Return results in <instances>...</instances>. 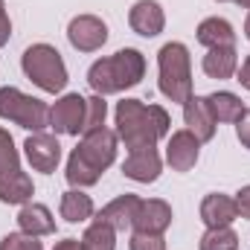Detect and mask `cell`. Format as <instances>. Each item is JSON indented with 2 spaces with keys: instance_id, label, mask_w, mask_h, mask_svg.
I'll return each instance as SVG.
<instances>
[{
  "instance_id": "1",
  "label": "cell",
  "mask_w": 250,
  "mask_h": 250,
  "mask_svg": "<svg viewBox=\"0 0 250 250\" xmlns=\"http://www.w3.org/2000/svg\"><path fill=\"white\" fill-rule=\"evenodd\" d=\"M117 137L125 143L128 151L154 148L160 137L169 131V114L160 105H143L140 99L117 102Z\"/></svg>"
},
{
  "instance_id": "2",
  "label": "cell",
  "mask_w": 250,
  "mask_h": 250,
  "mask_svg": "<svg viewBox=\"0 0 250 250\" xmlns=\"http://www.w3.org/2000/svg\"><path fill=\"white\" fill-rule=\"evenodd\" d=\"M143 76H146V59H143V53L125 47L120 53H114L111 59H99L96 64H90L87 84L99 96H108V93H120L125 87L140 84Z\"/></svg>"
},
{
  "instance_id": "3",
  "label": "cell",
  "mask_w": 250,
  "mask_h": 250,
  "mask_svg": "<svg viewBox=\"0 0 250 250\" xmlns=\"http://www.w3.org/2000/svg\"><path fill=\"white\" fill-rule=\"evenodd\" d=\"M160 64V93L172 102H187L192 96V62H189V50L181 41L166 44L157 53Z\"/></svg>"
},
{
  "instance_id": "4",
  "label": "cell",
  "mask_w": 250,
  "mask_h": 250,
  "mask_svg": "<svg viewBox=\"0 0 250 250\" xmlns=\"http://www.w3.org/2000/svg\"><path fill=\"white\" fill-rule=\"evenodd\" d=\"M21 67L32 84H38L47 93H59L67 84V67L62 62V53L50 44H32L21 56Z\"/></svg>"
},
{
  "instance_id": "5",
  "label": "cell",
  "mask_w": 250,
  "mask_h": 250,
  "mask_svg": "<svg viewBox=\"0 0 250 250\" xmlns=\"http://www.w3.org/2000/svg\"><path fill=\"white\" fill-rule=\"evenodd\" d=\"M0 117L21 125L26 131H44L50 125V108L47 102L21 93L18 87H0Z\"/></svg>"
},
{
  "instance_id": "6",
  "label": "cell",
  "mask_w": 250,
  "mask_h": 250,
  "mask_svg": "<svg viewBox=\"0 0 250 250\" xmlns=\"http://www.w3.org/2000/svg\"><path fill=\"white\" fill-rule=\"evenodd\" d=\"M73 154L82 163H87L96 175H102L114 163V157H117V131L96 128V131L84 134V140L79 143V148H73Z\"/></svg>"
},
{
  "instance_id": "7",
  "label": "cell",
  "mask_w": 250,
  "mask_h": 250,
  "mask_svg": "<svg viewBox=\"0 0 250 250\" xmlns=\"http://www.w3.org/2000/svg\"><path fill=\"white\" fill-rule=\"evenodd\" d=\"M67 38L79 53H96L108 41V26L96 15H79L67 26Z\"/></svg>"
},
{
  "instance_id": "8",
  "label": "cell",
  "mask_w": 250,
  "mask_h": 250,
  "mask_svg": "<svg viewBox=\"0 0 250 250\" xmlns=\"http://www.w3.org/2000/svg\"><path fill=\"white\" fill-rule=\"evenodd\" d=\"M84 105H87V99L79 96V93L62 96V99L50 108V128H56L59 134L76 137V134L84 128Z\"/></svg>"
},
{
  "instance_id": "9",
  "label": "cell",
  "mask_w": 250,
  "mask_h": 250,
  "mask_svg": "<svg viewBox=\"0 0 250 250\" xmlns=\"http://www.w3.org/2000/svg\"><path fill=\"white\" fill-rule=\"evenodd\" d=\"M23 148H26V160L32 163V169H35V172L50 175V172H56V169H59V160H62V146H59V140H56L53 134L35 131L32 137H26Z\"/></svg>"
},
{
  "instance_id": "10",
  "label": "cell",
  "mask_w": 250,
  "mask_h": 250,
  "mask_svg": "<svg viewBox=\"0 0 250 250\" xmlns=\"http://www.w3.org/2000/svg\"><path fill=\"white\" fill-rule=\"evenodd\" d=\"M172 224V207L160 198H148V201H140L137 207V215H134V230L137 233H154V236H163Z\"/></svg>"
},
{
  "instance_id": "11",
  "label": "cell",
  "mask_w": 250,
  "mask_h": 250,
  "mask_svg": "<svg viewBox=\"0 0 250 250\" xmlns=\"http://www.w3.org/2000/svg\"><path fill=\"white\" fill-rule=\"evenodd\" d=\"M184 123L187 131H192L198 137V143H207L215 137V117H212V108H209V99L207 96H189L184 102Z\"/></svg>"
},
{
  "instance_id": "12",
  "label": "cell",
  "mask_w": 250,
  "mask_h": 250,
  "mask_svg": "<svg viewBox=\"0 0 250 250\" xmlns=\"http://www.w3.org/2000/svg\"><path fill=\"white\" fill-rule=\"evenodd\" d=\"M128 23H131V29H134L137 35L154 38V35L163 32L166 15H163L160 3H154V0H137V3L131 6V12H128Z\"/></svg>"
},
{
  "instance_id": "13",
  "label": "cell",
  "mask_w": 250,
  "mask_h": 250,
  "mask_svg": "<svg viewBox=\"0 0 250 250\" xmlns=\"http://www.w3.org/2000/svg\"><path fill=\"white\" fill-rule=\"evenodd\" d=\"M198 151H201V143L192 131H175L166 146V160L175 172H189L198 163Z\"/></svg>"
},
{
  "instance_id": "14",
  "label": "cell",
  "mask_w": 250,
  "mask_h": 250,
  "mask_svg": "<svg viewBox=\"0 0 250 250\" xmlns=\"http://www.w3.org/2000/svg\"><path fill=\"white\" fill-rule=\"evenodd\" d=\"M160 154L154 148H140V151H131L128 160L123 163V175L137 181V184H154L160 178Z\"/></svg>"
},
{
  "instance_id": "15",
  "label": "cell",
  "mask_w": 250,
  "mask_h": 250,
  "mask_svg": "<svg viewBox=\"0 0 250 250\" xmlns=\"http://www.w3.org/2000/svg\"><path fill=\"white\" fill-rule=\"evenodd\" d=\"M236 218H239L236 198L221 195V192H212V195H207L201 201V221L207 227H230Z\"/></svg>"
},
{
  "instance_id": "16",
  "label": "cell",
  "mask_w": 250,
  "mask_h": 250,
  "mask_svg": "<svg viewBox=\"0 0 250 250\" xmlns=\"http://www.w3.org/2000/svg\"><path fill=\"white\" fill-rule=\"evenodd\" d=\"M18 227H21V233L41 239V236L56 233V218H53L50 207H44V204H23V209L18 212Z\"/></svg>"
},
{
  "instance_id": "17",
  "label": "cell",
  "mask_w": 250,
  "mask_h": 250,
  "mask_svg": "<svg viewBox=\"0 0 250 250\" xmlns=\"http://www.w3.org/2000/svg\"><path fill=\"white\" fill-rule=\"evenodd\" d=\"M137 207H140V198H137V195H131V192H125V195H120L117 201H111L108 207H102V212H99L96 218H99V221H105V224H108V227H114V230H125V227H131V224H134Z\"/></svg>"
},
{
  "instance_id": "18",
  "label": "cell",
  "mask_w": 250,
  "mask_h": 250,
  "mask_svg": "<svg viewBox=\"0 0 250 250\" xmlns=\"http://www.w3.org/2000/svg\"><path fill=\"white\" fill-rule=\"evenodd\" d=\"M198 44H204L207 50L215 47H236V32L224 18H207L198 26Z\"/></svg>"
},
{
  "instance_id": "19",
  "label": "cell",
  "mask_w": 250,
  "mask_h": 250,
  "mask_svg": "<svg viewBox=\"0 0 250 250\" xmlns=\"http://www.w3.org/2000/svg\"><path fill=\"white\" fill-rule=\"evenodd\" d=\"M32 192H35L32 178L26 172H21V169H15L6 178H0V201L3 204H29Z\"/></svg>"
},
{
  "instance_id": "20",
  "label": "cell",
  "mask_w": 250,
  "mask_h": 250,
  "mask_svg": "<svg viewBox=\"0 0 250 250\" xmlns=\"http://www.w3.org/2000/svg\"><path fill=\"white\" fill-rule=\"evenodd\" d=\"M239 67V53L236 47H215L204 56V73L209 79H230Z\"/></svg>"
},
{
  "instance_id": "21",
  "label": "cell",
  "mask_w": 250,
  "mask_h": 250,
  "mask_svg": "<svg viewBox=\"0 0 250 250\" xmlns=\"http://www.w3.org/2000/svg\"><path fill=\"white\" fill-rule=\"evenodd\" d=\"M93 215V201L90 195H84L82 189H70L62 195V218L70 224H79V221H87Z\"/></svg>"
},
{
  "instance_id": "22",
  "label": "cell",
  "mask_w": 250,
  "mask_h": 250,
  "mask_svg": "<svg viewBox=\"0 0 250 250\" xmlns=\"http://www.w3.org/2000/svg\"><path fill=\"white\" fill-rule=\"evenodd\" d=\"M207 99H209V108H212L215 123H236V120L245 114L242 99H239L236 93H230V90H215V93L207 96Z\"/></svg>"
},
{
  "instance_id": "23",
  "label": "cell",
  "mask_w": 250,
  "mask_h": 250,
  "mask_svg": "<svg viewBox=\"0 0 250 250\" xmlns=\"http://www.w3.org/2000/svg\"><path fill=\"white\" fill-rule=\"evenodd\" d=\"M114 227H108L105 221H93L87 230H84V236H82V248L84 250H114L117 248V239H114Z\"/></svg>"
},
{
  "instance_id": "24",
  "label": "cell",
  "mask_w": 250,
  "mask_h": 250,
  "mask_svg": "<svg viewBox=\"0 0 250 250\" xmlns=\"http://www.w3.org/2000/svg\"><path fill=\"white\" fill-rule=\"evenodd\" d=\"M201 250H239V236L230 227H209L201 236Z\"/></svg>"
},
{
  "instance_id": "25",
  "label": "cell",
  "mask_w": 250,
  "mask_h": 250,
  "mask_svg": "<svg viewBox=\"0 0 250 250\" xmlns=\"http://www.w3.org/2000/svg\"><path fill=\"white\" fill-rule=\"evenodd\" d=\"M105 117H108V102L96 93V96H90L87 99V105H84V134H90V131H96V128H105Z\"/></svg>"
},
{
  "instance_id": "26",
  "label": "cell",
  "mask_w": 250,
  "mask_h": 250,
  "mask_svg": "<svg viewBox=\"0 0 250 250\" xmlns=\"http://www.w3.org/2000/svg\"><path fill=\"white\" fill-rule=\"evenodd\" d=\"M21 169L18 166V148H15V140L6 128H0V178H6L9 172Z\"/></svg>"
},
{
  "instance_id": "27",
  "label": "cell",
  "mask_w": 250,
  "mask_h": 250,
  "mask_svg": "<svg viewBox=\"0 0 250 250\" xmlns=\"http://www.w3.org/2000/svg\"><path fill=\"white\" fill-rule=\"evenodd\" d=\"M0 250H44V245L38 242V236H29V233H9V236H3Z\"/></svg>"
},
{
  "instance_id": "28",
  "label": "cell",
  "mask_w": 250,
  "mask_h": 250,
  "mask_svg": "<svg viewBox=\"0 0 250 250\" xmlns=\"http://www.w3.org/2000/svg\"><path fill=\"white\" fill-rule=\"evenodd\" d=\"M128 248L131 250H166V242H163V236H154V233H137V230H134Z\"/></svg>"
},
{
  "instance_id": "29",
  "label": "cell",
  "mask_w": 250,
  "mask_h": 250,
  "mask_svg": "<svg viewBox=\"0 0 250 250\" xmlns=\"http://www.w3.org/2000/svg\"><path fill=\"white\" fill-rule=\"evenodd\" d=\"M236 134H239V143L250 148V108H245V114L236 120Z\"/></svg>"
},
{
  "instance_id": "30",
  "label": "cell",
  "mask_w": 250,
  "mask_h": 250,
  "mask_svg": "<svg viewBox=\"0 0 250 250\" xmlns=\"http://www.w3.org/2000/svg\"><path fill=\"white\" fill-rule=\"evenodd\" d=\"M9 35H12V21H9L6 6H3V0H0V47H6Z\"/></svg>"
},
{
  "instance_id": "31",
  "label": "cell",
  "mask_w": 250,
  "mask_h": 250,
  "mask_svg": "<svg viewBox=\"0 0 250 250\" xmlns=\"http://www.w3.org/2000/svg\"><path fill=\"white\" fill-rule=\"evenodd\" d=\"M236 207H239V215L250 218V187H242L236 195Z\"/></svg>"
},
{
  "instance_id": "32",
  "label": "cell",
  "mask_w": 250,
  "mask_h": 250,
  "mask_svg": "<svg viewBox=\"0 0 250 250\" xmlns=\"http://www.w3.org/2000/svg\"><path fill=\"white\" fill-rule=\"evenodd\" d=\"M53 250H84V248H82V242H79V239H64V242H59Z\"/></svg>"
},
{
  "instance_id": "33",
  "label": "cell",
  "mask_w": 250,
  "mask_h": 250,
  "mask_svg": "<svg viewBox=\"0 0 250 250\" xmlns=\"http://www.w3.org/2000/svg\"><path fill=\"white\" fill-rule=\"evenodd\" d=\"M239 82H242V84H245V87L250 90V56L245 59V64H242V70H239Z\"/></svg>"
},
{
  "instance_id": "34",
  "label": "cell",
  "mask_w": 250,
  "mask_h": 250,
  "mask_svg": "<svg viewBox=\"0 0 250 250\" xmlns=\"http://www.w3.org/2000/svg\"><path fill=\"white\" fill-rule=\"evenodd\" d=\"M233 3H239L242 9H250V0H233Z\"/></svg>"
},
{
  "instance_id": "35",
  "label": "cell",
  "mask_w": 250,
  "mask_h": 250,
  "mask_svg": "<svg viewBox=\"0 0 250 250\" xmlns=\"http://www.w3.org/2000/svg\"><path fill=\"white\" fill-rule=\"evenodd\" d=\"M245 35L250 38V15H248V21H245Z\"/></svg>"
},
{
  "instance_id": "36",
  "label": "cell",
  "mask_w": 250,
  "mask_h": 250,
  "mask_svg": "<svg viewBox=\"0 0 250 250\" xmlns=\"http://www.w3.org/2000/svg\"><path fill=\"white\" fill-rule=\"evenodd\" d=\"M218 3H224V0H218Z\"/></svg>"
}]
</instances>
